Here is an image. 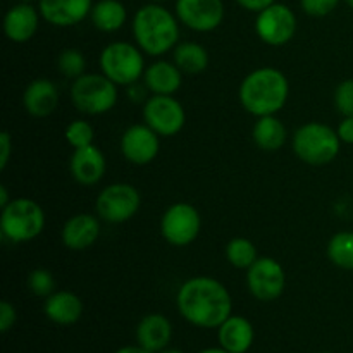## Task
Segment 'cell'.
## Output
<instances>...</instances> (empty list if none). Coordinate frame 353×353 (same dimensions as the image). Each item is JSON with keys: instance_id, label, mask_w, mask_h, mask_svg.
I'll list each match as a JSON object with an SVG mask.
<instances>
[{"instance_id": "1", "label": "cell", "mask_w": 353, "mask_h": 353, "mask_svg": "<svg viewBox=\"0 0 353 353\" xmlns=\"http://www.w3.org/2000/svg\"><path fill=\"white\" fill-rule=\"evenodd\" d=\"M176 305L186 323L203 330H217L233 314V300L216 278L195 276L179 286Z\"/></svg>"}, {"instance_id": "2", "label": "cell", "mask_w": 353, "mask_h": 353, "mask_svg": "<svg viewBox=\"0 0 353 353\" xmlns=\"http://www.w3.org/2000/svg\"><path fill=\"white\" fill-rule=\"evenodd\" d=\"M290 81L279 69L264 65L248 72L240 83L238 99L241 107L255 117L276 116L286 105Z\"/></svg>"}, {"instance_id": "3", "label": "cell", "mask_w": 353, "mask_h": 353, "mask_svg": "<svg viewBox=\"0 0 353 353\" xmlns=\"http://www.w3.org/2000/svg\"><path fill=\"white\" fill-rule=\"evenodd\" d=\"M134 43L147 55L161 57L179 43V19L162 3H147L134 12L131 23Z\"/></svg>"}, {"instance_id": "4", "label": "cell", "mask_w": 353, "mask_h": 353, "mask_svg": "<svg viewBox=\"0 0 353 353\" xmlns=\"http://www.w3.org/2000/svg\"><path fill=\"white\" fill-rule=\"evenodd\" d=\"M292 147L296 157L309 165H327L338 157L341 140L336 130L324 123L310 121L293 133Z\"/></svg>"}, {"instance_id": "5", "label": "cell", "mask_w": 353, "mask_h": 353, "mask_svg": "<svg viewBox=\"0 0 353 353\" xmlns=\"http://www.w3.org/2000/svg\"><path fill=\"white\" fill-rule=\"evenodd\" d=\"M45 210L26 196L12 199L0 214V231L12 243H24L40 236L45 230Z\"/></svg>"}, {"instance_id": "6", "label": "cell", "mask_w": 353, "mask_h": 353, "mask_svg": "<svg viewBox=\"0 0 353 353\" xmlns=\"http://www.w3.org/2000/svg\"><path fill=\"white\" fill-rule=\"evenodd\" d=\"M71 102L76 110L86 116H102L116 107L117 85L103 72H85L71 83Z\"/></svg>"}, {"instance_id": "7", "label": "cell", "mask_w": 353, "mask_h": 353, "mask_svg": "<svg viewBox=\"0 0 353 353\" xmlns=\"http://www.w3.org/2000/svg\"><path fill=\"white\" fill-rule=\"evenodd\" d=\"M145 68L143 52L130 41H112L100 52V69L117 86L137 85Z\"/></svg>"}, {"instance_id": "8", "label": "cell", "mask_w": 353, "mask_h": 353, "mask_svg": "<svg viewBox=\"0 0 353 353\" xmlns=\"http://www.w3.org/2000/svg\"><path fill=\"white\" fill-rule=\"evenodd\" d=\"M141 205L137 186L130 183H112L99 193L95 200L97 216L110 224H123L133 219Z\"/></svg>"}, {"instance_id": "9", "label": "cell", "mask_w": 353, "mask_h": 353, "mask_svg": "<svg viewBox=\"0 0 353 353\" xmlns=\"http://www.w3.org/2000/svg\"><path fill=\"white\" fill-rule=\"evenodd\" d=\"M202 230L200 212L186 202H176L161 217V234L172 247H188Z\"/></svg>"}, {"instance_id": "10", "label": "cell", "mask_w": 353, "mask_h": 353, "mask_svg": "<svg viewBox=\"0 0 353 353\" xmlns=\"http://www.w3.org/2000/svg\"><path fill=\"white\" fill-rule=\"evenodd\" d=\"M295 12L286 3L274 2L264 10L257 12L255 17V33L262 43L269 47H283L290 43L296 33Z\"/></svg>"}, {"instance_id": "11", "label": "cell", "mask_w": 353, "mask_h": 353, "mask_svg": "<svg viewBox=\"0 0 353 353\" xmlns=\"http://www.w3.org/2000/svg\"><path fill=\"white\" fill-rule=\"evenodd\" d=\"M143 121L159 137H176L186 124L185 107L174 95H152L143 105Z\"/></svg>"}, {"instance_id": "12", "label": "cell", "mask_w": 353, "mask_h": 353, "mask_svg": "<svg viewBox=\"0 0 353 353\" xmlns=\"http://www.w3.org/2000/svg\"><path fill=\"white\" fill-rule=\"evenodd\" d=\"M248 292L259 302H274L283 295L286 286V272L272 257H259L247 269Z\"/></svg>"}, {"instance_id": "13", "label": "cell", "mask_w": 353, "mask_h": 353, "mask_svg": "<svg viewBox=\"0 0 353 353\" xmlns=\"http://www.w3.org/2000/svg\"><path fill=\"white\" fill-rule=\"evenodd\" d=\"M179 23L196 33H210L224 21L223 0H176Z\"/></svg>"}, {"instance_id": "14", "label": "cell", "mask_w": 353, "mask_h": 353, "mask_svg": "<svg viewBox=\"0 0 353 353\" xmlns=\"http://www.w3.org/2000/svg\"><path fill=\"white\" fill-rule=\"evenodd\" d=\"M161 137L147 124H133L121 137V154L133 165H148L157 159Z\"/></svg>"}, {"instance_id": "15", "label": "cell", "mask_w": 353, "mask_h": 353, "mask_svg": "<svg viewBox=\"0 0 353 353\" xmlns=\"http://www.w3.org/2000/svg\"><path fill=\"white\" fill-rule=\"evenodd\" d=\"M93 0H38L41 19L55 28L76 26L90 17Z\"/></svg>"}, {"instance_id": "16", "label": "cell", "mask_w": 353, "mask_h": 353, "mask_svg": "<svg viewBox=\"0 0 353 353\" xmlns=\"http://www.w3.org/2000/svg\"><path fill=\"white\" fill-rule=\"evenodd\" d=\"M69 171H71L74 181L79 183V185H97L105 176V155L95 143L83 148H74L71 159H69Z\"/></svg>"}, {"instance_id": "17", "label": "cell", "mask_w": 353, "mask_h": 353, "mask_svg": "<svg viewBox=\"0 0 353 353\" xmlns=\"http://www.w3.org/2000/svg\"><path fill=\"white\" fill-rule=\"evenodd\" d=\"M100 236V217L93 214H74L64 223L61 231L62 245L69 250L81 252L93 247Z\"/></svg>"}, {"instance_id": "18", "label": "cell", "mask_w": 353, "mask_h": 353, "mask_svg": "<svg viewBox=\"0 0 353 353\" xmlns=\"http://www.w3.org/2000/svg\"><path fill=\"white\" fill-rule=\"evenodd\" d=\"M40 17V10L30 2L16 3L3 16V33L14 43H26L37 34Z\"/></svg>"}, {"instance_id": "19", "label": "cell", "mask_w": 353, "mask_h": 353, "mask_svg": "<svg viewBox=\"0 0 353 353\" xmlns=\"http://www.w3.org/2000/svg\"><path fill=\"white\" fill-rule=\"evenodd\" d=\"M59 90L54 81L47 78H37L24 88L23 107L30 116L48 117L57 110Z\"/></svg>"}, {"instance_id": "20", "label": "cell", "mask_w": 353, "mask_h": 353, "mask_svg": "<svg viewBox=\"0 0 353 353\" xmlns=\"http://www.w3.org/2000/svg\"><path fill=\"white\" fill-rule=\"evenodd\" d=\"M141 79L152 95H174L183 85V72L174 62L159 59L145 68Z\"/></svg>"}, {"instance_id": "21", "label": "cell", "mask_w": 353, "mask_h": 353, "mask_svg": "<svg viewBox=\"0 0 353 353\" xmlns=\"http://www.w3.org/2000/svg\"><path fill=\"white\" fill-rule=\"evenodd\" d=\"M172 338V324L162 314H147L137 326V341L150 353H159L169 347Z\"/></svg>"}, {"instance_id": "22", "label": "cell", "mask_w": 353, "mask_h": 353, "mask_svg": "<svg viewBox=\"0 0 353 353\" xmlns=\"http://www.w3.org/2000/svg\"><path fill=\"white\" fill-rule=\"evenodd\" d=\"M255 331L250 321L243 316L231 314L219 327H217V340L219 347L230 353H247L254 345Z\"/></svg>"}, {"instance_id": "23", "label": "cell", "mask_w": 353, "mask_h": 353, "mask_svg": "<svg viewBox=\"0 0 353 353\" xmlns=\"http://www.w3.org/2000/svg\"><path fill=\"white\" fill-rule=\"evenodd\" d=\"M43 312L52 323L59 326H71L76 324L83 316V302L76 293L61 290L47 296L43 305Z\"/></svg>"}, {"instance_id": "24", "label": "cell", "mask_w": 353, "mask_h": 353, "mask_svg": "<svg viewBox=\"0 0 353 353\" xmlns=\"http://www.w3.org/2000/svg\"><path fill=\"white\" fill-rule=\"evenodd\" d=\"M254 143L264 152H278L288 140V131L278 116L257 117L252 130Z\"/></svg>"}, {"instance_id": "25", "label": "cell", "mask_w": 353, "mask_h": 353, "mask_svg": "<svg viewBox=\"0 0 353 353\" xmlns=\"http://www.w3.org/2000/svg\"><path fill=\"white\" fill-rule=\"evenodd\" d=\"M90 19L102 33H116L128 19L126 6L121 0H99L93 3Z\"/></svg>"}, {"instance_id": "26", "label": "cell", "mask_w": 353, "mask_h": 353, "mask_svg": "<svg viewBox=\"0 0 353 353\" xmlns=\"http://www.w3.org/2000/svg\"><path fill=\"white\" fill-rule=\"evenodd\" d=\"M172 62L186 74H200L209 65V52L196 41H181L172 50Z\"/></svg>"}, {"instance_id": "27", "label": "cell", "mask_w": 353, "mask_h": 353, "mask_svg": "<svg viewBox=\"0 0 353 353\" xmlns=\"http://www.w3.org/2000/svg\"><path fill=\"white\" fill-rule=\"evenodd\" d=\"M326 255L336 268L353 271V231L334 233L327 241Z\"/></svg>"}, {"instance_id": "28", "label": "cell", "mask_w": 353, "mask_h": 353, "mask_svg": "<svg viewBox=\"0 0 353 353\" xmlns=\"http://www.w3.org/2000/svg\"><path fill=\"white\" fill-rule=\"evenodd\" d=\"M226 259L233 268L245 269L247 271L252 264L259 259L257 248L248 238L236 236L228 241L226 245Z\"/></svg>"}, {"instance_id": "29", "label": "cell", "mask_w": 353, "mask_h": 353, "mask_svg": "<svg viewBox=\"0 0 353 353\" xmlns=\"http://www.w3.org/2000/svg\"><path fill=\"white\" fill-rule=\"evenodd\" d=\"M57 68L68 79H76L85 74L86 59L78 48H64L57 57Z\"/></svg>"}, {"instance_id": "30", "label": "cell", "mask_w": 353, "mask_h": 353, "mask_svg": "<svg viewBox=\"0 0 353 353\" xmlns=\"http://www.w3.org/2000/svg\"><path fill=\"white\" fill-rule=\"evenodd\" d=\"M64 138L72 148L88 147V145H93V140H95V130L88 121L74 119L65 126Z\"/></svg>"}, {"instance_id": "31", "label": "cell", "mask_w": 353, "mask_h": 353, "mask_svg": "<svg viewBox=\"0 0 353 353\" xmlns=\"http://www.w3.org/2000/svg\"><path fill=\"white\" fill-rule=\"evenodd\" d=\"M28 288L37 296H50L55 292V279L48 269H34L28 276Z\"/></svg>"}, {"instance_id": "32", "label": "cell", "mask_w": 353, "mask_h": 353, "mask_svg": "<svg viewBox=\"0 0 353 353\" xmlns=\"http://www.w3.org/2000/svg\"><path fill=\"white\" fill-rule=\"evenodd\" d=\"M334 107L343 117L353 116V79H343L334 90Z\"/></svg>"}, {"instance_id": "33", "label": "cell", "mask_w": 353, "mask_h": 353, "mask_svg": "<svg viewBox=\"0 0 353 353\" xmlns=\"http://www.w3.org/2000/svg\"><path fill=\"white\" fill-rule=\"evenodd\" d=\"M340 0H300L303 12L312 17H326L338 7Z\"/></svg>"}, {"instance_id": "34", "label": "cell", "mask_w": 353, "mask_h": 353, "mask_svg": "<svg viewBox=\"0 0 353 353\" xmlns=\"http://www.w3.org/2000/svg\"><path fill=\"white\" fill-rule=\"evenodd\" d=\"M16 307H14L9 300H2V303H0V331H2V333H7V331L16 324Z\"/></svg>"}, {"instance_id": "35", "label": "cell", "mask_w": 353, "mask_h": 353, "mask_svg": "<svg viewBox=\"0 0 353 353\" xmlns=\"http://www.w3.org/2000/svg\"><path fill=\"white\" fill-rule=\"evenodd\" d=\"M12 137H10L9 131H2L0 133V169H6L7 164L10 161V155H12Z\"/></svg>"}, {"instance_id": "36", "label": "cell", "mask_w": 353, "mask_h": 353, "mask_svg": "<svg viewBox=\"0 0 353 353\" xmlns=\"http://www.w3.org/2000/svg\"><path fill=\"white\" fill-rule=\"evenodd\" d=\"M336 133L340 137L341 143H347V145H353V116L343 117L341 123L338 124L336 128Z\"/></svg>"}, {"instance_id": "37", "label": "cell", "mask_w": 353, "mask_h": 353, "mask_svg": "<svg viewBox=\"0 0 353 353\" xmlns=\"http://www.w3.org/2000/svg\"><path fill=\"white\" fill-rule=\"evenodd\" d=\"M274 2L276 0H236L238 6L243 7L245 10H250V12H261Z\"/></svg>"}, {"instance_id": "38", "label": "cell", "mask_w": 353, "mask_h": 353, "mask_svg": "<svg viewBox=\"0 0 353 353\" xmlns=\"http://www.w3.org/2000/svg\"><path fill=\"white\" fill-rule=\"evenodd\" d=\"M114 353H150V352H147L145 348H141L140 345H130V347H123Z\"/></svg>"}, {"instance_id": "39", "label": "cell", "mask_w": 353, "mask_h": 353, "mask_svg": "<svg viewBox=\"0 0 353 353\" xmlns=\"http://www.w3.org/2000/svg\"><path fill=\"white\" fill-rule=\"evenodd\" d=\"M9 202H10L9 192H7L6 186L2 185V186H0V207H6Z\"/></svg>"}, {"instance_id": "40", "label": "cell", "mask_w": 353, "mask_h": 353, "mask_svg": "<svg viewBox=\"0 0 353 353\" xmlns=\"http://www.w3.org/2000/svg\"><path fill=\"white\" fill-rule=\"evenodd\" d=\"M199 353H230V352L224 350L223 347H219V348H205V350H202Z\"/></svg>"}, {"instance_id": "41", "label": "cell", "mask_w": 353, "mask_h": 353, "mask_svg": "<svg viewBox=\"0 0 353 353\" xmlns=\"http://www.w3.org/2000/svg\"><path fill=\"white\" fill-rule=\"evenodd\" d=\"M159 353H183V352L181 350H176V348H164V350L159 352Z\"/></svg>"}, {"instance_id": "42", "label": "cell", "mask_w": 353, "mask_h": 353, "mask_svg": "<svg viewBox=\"0 0 353 353\" xmlns=\"http://www.w3.org/2000/svg\"><path fill=\"white\" fill-rule=\"evenodd\" d=\"M150 2H154V3H164V2H169V0H150Z\"/></svg>"}, {"instance_id": "43", "label": "cell", "mask_w": 353, "mask_h": 353, "mask_svg": "<svg viewBox=\"0 0 353 353\" xmlns=\"http://www.w3.org/2000/svg\"><path fill=\"white\" fill-rule=\"evenodd\" d=\"M345 2L348 3V7H352V9H353V0H345Z\"/></svg>"}, {"instance_id": "44", "label": "cell", "mask_w": 353, "mask_h": 353, "mask_svg": "<svg viewBox=\"0 0 353 353\" xmlns=\"http://www.w3.org/2000/svg\"><path fill=\"white\" fill-rule=\"evenodd\" d=\"M19 2H33V0H19Z\"/></svg>"}, {"instance_id": "45", "label": "cell", "mask_w": 353, "mask_h": 353, "mask_svg": "<svg viewBox=\"0 0 353 353\" xmlns=\"http://www.w3.org/2000/svg\"><path fill=\"white\" fill-rule=\"evenodd\" d=\"M321 353H331V352H321Z\"/></svg>"}]
</instances>
